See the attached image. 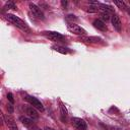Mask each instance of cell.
Instances as JSON below:
<instances>
[{
	"label": "cell",
	"mask_w": 130,
	"mask_h": 130,
	"mask_svg": "<svg viewBox=\"0 0 130 130\" xmlns=\"http://www.w3.org/2000/svg\"><path fill=\"white\" fill-rule=\"evenodd\" d=\"M53 48H54V50H56L57 52H60V53H62V54H67V53H68V50H67L66 48H64V47L55 46V47H53Z\"/></svg>",
	"instance_id": "obj_16"
},
{
	"label": "cell",
	"mask_w": 130,
	"mask_h": 130,
	"mask_svg": "<svg viewBox=\"0 0 130 130\" xmlns=\"http://www.w3.org/2000/svg\"><path fill=\"white\" fill-rule=\"evenodd\" d=\"M7 100L9 101L10 104H14V99H13V94L11 92H8L7 93Z\"/></svg>",
	"instance_id": "obj_20"
},
{
	"label": "cell",
	"mask_w": 130,
	"mask_h": 130,
	"mask_svg": "<svg viewBox=\"0 0 130 130\" xmlns=\"http://www.w3.org/2000/svg\"><path fill=\"white\" fill-rule=\"evenodd\" d=\"M71 122H72V125H73L77 130H86L87 125H86V123H85L84 120H82V119H80V118L74 117V118L71 119Z\"/></svg>",
	"instance_id": "obj_4"
},
{
	"label": "cell",
	"mask_w": 130,
	"mask_h": 130,
	"mask_svg": "<svg viewBox=\"0 0 130 130\" xmlns=\"http://www.w3.org/2000/svg\"><path fill=\"white\" fill-rule=\"evenodd\" d=\"M45 35L47 36V38L53 42H60V41H63L64 40V37L57 32V31H46Z\"/></svg>",
	"instance_id": "obj_5"
},
{
	"label": "cell",
	"mask_w": 130,
	"mask_h": 130,
	"mask_svg": "<svg viewBox=\"0 0 130 130\" xmlns=\"http://www.w3.org/2000/svg\"><path fill=\"white\" fill-rule=\"evenodd\" d=\"M111 21H112V24H113L114 28H115L116 30L120 31L121 28H122V24H121V20H120L119 16H118L117 14H114V15L111 17Z\"/></svg>",
	"instance_id": "obj_7"
},
{
	"label": "cell",
	"mask_w": 130,
	"mask_h": 130,
	"mask_svg": "<svg viewBox=\"0 0 130 130\" xmlns=\"http://www.w3.org/2000/svg\"><path fill=\"white\" fill-rule=\"evenodd\" d=\"M60 111H61V116H62V120H66V116H67V111L65 109V106H63L62 104H60Z\"/></svg>",
	"instance_id": "obj_15"
},
{
	"label": "cell",
	"mask_w": 130,
	"mask_h": 130,
	"mask_svg": "<svg viewBox=\"0 0 130 130\" xmlns=\"http://www.w3.org/2000/svg\"><path fill=\"white\" fill-rule=\"evenodd\" d=\"M101 16H102V19H104V20H109L111 17H110V13H107V12H105V11H102L101 12Z\"/></svg>",
	"instance_id": "obj_18"
},
{
	"label": "cell",
	"mask_w": 130,
	"mask_h": 130,
	"mask_svg": "<svg viewBox=\"0 0 130 130\" xmlns=\"http://www.w3.org/2000/svg\"><path fill=\"white\" fill-rule=\"evenodd\" d=\"M67 28H68V30H69L70 32H72V34H74V35H78V36L85 35V32H86L81 26H79V25H77V24H75V23H69V24L67 25Z\"/></svg>",
	"instance_id": "obj_3"
},
{
	"label": "cell",
	"mask_w": 130,
	"mask_h": 130,
	"mask_svg": "<svg viewBox=\"0 0 130 130\" xmlns=\"http://www.w3.org/2000/svg\"><path fill=\"white\" fill-rule=\"evenodd\" d=\"M35 130H42V129H39V128H36Z\"/></svg>",
	"instance_id": "obj_25"
},
{
	"label": "cell",
	"mask_w": 130,
	"mask_h": 130,
	"mask_svg": "<svg viewBox=\"0 0 130 130\" xmlns=\"http://www.w3.org/2000/svg\"><path fill=\"white\" fill-rule=\"evenodd\" d=\"M93 26L96 27L98 29L102 30V31H106V30L108 29L106 23H105L102 19H95V20H93Z\"/></svg>",
	"instance_id": "obj_10"
},
{
	"label": "cell",
	"mask_w": 130,
	"mask_h": 130,
	"mask_svg": "<svg viewBox=\"0 0 130 130\" xmlns=\"http://www.w3.org/2000/svg\"><path fill=\"white\" fill-rule=\"evenodd\" d=\"M61 4H62V6H63V7H65V6L67 5V1H64V0H62V1H61Z\"/></svg>",
	"instance_id": "obj_23"
},
{
	"label": "cell",
	"mask_w": 130,
	"mask_h": 130,
	"mask_svg": "<svg viewBox=\"0 0 130 130\" xmlns=\"http://www.w3.org/2000/svg\"><path fill=\"white\" fill-rule=\"evenodd\" d=\"M7 18L10 22H12L15 26H17L18 28L22 29V30H25V31H29V28L27 27L26 23L24 21H22L20 18H18L17 16L13 15V14H7Z\"/></svg>",
	"instance_id": "obj_1"
},
{
	"label": "cell",
	"mask_w": 130,
	"mask_h": 130,
	"mask_svg": "<svg viewBox=\"0 0 130 130\" xmlns=\"http://www.w3.org/2000/svg\"><path fill=\"white\" fill-rule=\"evenodd\" d=\"M63 130H68V129H63Z\"/></svg>",
	"instance_id": "obj_26"
},
{
	"label": "cell",
	"mask_w": 130,
	"mask_h": 130,
	"mask_svg": "<svg viewBox=\"0 0 130 130\" xmlns=\"http://www.w3.org/2000/svg\"><path fill=\"white\" fill-rule=\"evenodd\" d=\"M28 6H29V9H30V11L32 12V14H34L35 16H37L38 18H44L43 11L41 10V8H40L38 5H36V4H34V3H29Z\"/></svg>",
	"instance_id": "obj_6"
},
{
	"label": "cell",
	"mask_w": 130,
	"mask_h": 130,
	"mask_svg": "<svg viewBox=\"0 0 130 130\" xmlns=\"http://www.w3.org/2000/svg\"><path fill=\"white\" fill-rule=\"evenodd\" d=\"M114 3H115V4L118 6V8H120L121 10H126V8H127V6H126V4H125L124 1H121V0H115Z\"/></svg>",
	"instance_id": "obj_14"
},
{
	"label": "cell",
	"mask_w": 130,
	"mask_h": 130,
	"mask_svg": "<svg viewBox=\"0 0 130 130\" xmlns=\"http://www.w3.org/2000/svg\"><path fill=\"white\" fill-rule=\"evenodd\" d=\"M6 108H7L8 113H10V114H11V113H13V106H12V104H8Z\"/></svg>",
	"instance_id": "obj_21"
},
{
	"label": "cell",
	"mask_w": 130,
	"mask_h": 130,
	"mask_svg": "<svg viewBox=\"0 0 130 130\" xmlns=\"http://www.w3.org/2000/svg\"><path fill=\"white\" fill-rule=\"evenodd\" d=\"M86 11L87 12H90V13H94V12H98L99 11V8H95L93 6H90V7H87L86 8Z\"/></svg>",
	"instance_id": "obj_19"
},
{
	"label": "cell",
	"mask_w": 130,
	"mask_h": 130,
	"mask_svg": "<svg viewBox=\"0 0 130 130\" xmlns=\"http://www.w3.org/2000/svg\"><path fill=\"white\" fill-rule=\"evenodd\" d=\"M24 100L26 101V102H28L34 108H36V109H38L39 111H41V112H44V110H45V108H44V106H43V104L38 100V99H36V98H34V96H29V95H26L25 98H24Z\"/></svg>",
	"instance_id": "obj_2"
},
{
	"label": "cell",
	"mask_w": 130,
	"mask_h": 130,
	"mask_svg": "<svg viewBox=\"0 0 130 130\" xmlns=\"http://www.w3.org/2000/svg\"><path fill=\"white\" fill-rule=\"evenodd\" d=\"M100 7H101L102 11H105V12H107V13L114 12L113 7H112V6H110V5H107V4H101V5H100Z\"/></svg>",
	"instance_id": "obj_13"
},
{
	"label": "cell",
	"mask_w": 130,
	"mask_h": 130,
	"mask_svg": "<svg viewBox=\"0 0 130 130\" xmlns=\"http://www.w3.org/2000/svg\"><path fill=\"white\" fill-rule=\"evenodd\" d=\"M127 11H128V14H129V15H130V8H129V9H128V10H127Z\"/></svg>",
	"instance_id": "obj_24"
},
{
	"label": "cell",
	"mask_w": 130,
	"mask_h": 130,
	"mask_svg": "<svg viewBox=\"0 0 130 130\" xmlns=\"http://www.w3.org/2000/svg\"><path fill=\"white\" fill-rule=\"evenodd\" d=\"M19 120L21 121V123H22L24 126H26V127H28V128H30V127L34 126V121L31 120V118L24 117V116H20V117H19Z\"/></svg>",
	"instance_id": "obj_11"
},
{
	"label": "cell",
	"mask_w": 130,
	"mask_h": 130,
	"mask_svg": "<svg viewBox=\"0 0 130 130\" xmlns=\"http://www.w3.org/2000/svg\"><path fill=\"white\" fill-rule=\"evenodd\" d=\"M5 122H6V125L8 126V128H9V130H18L17 125H16V122L13 119V117L7 116L5 118Z\"/></svg>",
	"instance_id": "obj_8"
},
{
	"label": "cell",
	"mask_w": 130,
	"mask_h": 130,
	"mask_svg": "<svg viewBox=\"0 0 130 130\" xmlns=\"http://www.w3.org/2000/svg\"><path fill=\"white\" fill-rule=\"evenodd\" d=\"M44 130H56V129H54V128H52V127H49V126H46V127L44 128Z\"/></svg>",
	"instance_id": "obj_22"
},
{
	"label": "cell",
	"mask_w": 130,
	"mask_h": 130,
	"mask_svg": "<svg viewBox=\"0 0 130 130\" xmlns=\"http://www.w3.org/2000/svg\"><path fill=\"white\" fill-rule=\"evenodd\" d=\"M80 40L83 42H86V43H96V42H99L100 39L94 38V37H81Z\"/></svg>",
	"instance_id": "obj_12"
},
{
	"label": "cell",
	"mask_w": 130,
	"mask_h": 130,
	"mask_svg": "<svg viewBox=\"0 0 130 130\" xmlns=\"http://www.w3.org/2000/svg\"><path fill=\"white\" fill-rule=\"evenodd\" d=\"M25 113L31 119H37L39 117V114H38L36 108H34V107H26L25 108Z\"/></svg>",
	"instance_id": "obj_9"
},
{
	"label": "cell",
	"mask_w": 130,
	"mask_h": 130,
	"mask_svg": "<svg viewBox=\"0 0 130 130\" xmlns=\"http://www.w3.org/2000/svg\"><path fill=\"white\" fill-rule=\"evenodd\" d=\"M65 19H66L67 21H76V20H77V17H76L74 14H68V15L65 17Z\"/></svg>",
	"instance_id": "obj_17"
}]
</instances>
